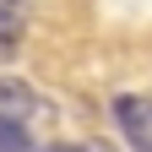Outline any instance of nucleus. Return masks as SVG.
I'll use <instances>...</instances> for the list:
<instances>
[{
  "label": "nucleus",
  "mask_w": 152,
  "mask_h": 152,
  "mask_svg": "<svg viewBox=\"0 0 152 152\" xmlns=\"http://www.w3.org/2000/svg\"><path fill=\"white\" fill-rule=\"evenodd\" d=\"M114 120H120L125 141L136 147V152H152V98H141V92L114 98Z\"/></svg>",
  "instance_id": "obj_1"
},
{
  "label": "nucleus",
  "mask_w": 152,
  "mask_h": 152,
  "mask_svg": "<svg viewBox=\"0 0 152 152\" xmlns=\"http://www.w3.org/2000/svg\"><path fill=\"white\" fill-rule=\"evenodd\" d=\"M38 92L22 82V76H0V114H33Z\"/></svg>",
  "instance_id": "obj_2"
},
{
  "label": "nucleus",
  "mask_w": 152,
  "mask_h": 152,
  "mask_svg": "<svg viewBox=\"0 0 152 152\" xmlns=\"http://www.w3.org/2000/svg\"><path fill=\"white\" fill-rule=\"evenodd\" d=\"M6 6H16V0H6Z\"/></svg>",
  "instance_id": "obj_8"
},
{
  "label": "nucleus",
  "mask_w": 152,
  "mask_h": 152,
  "mask_svg": "<svg viewBox=\"0 0 152 152\" xmlns=\"http://www.w3.org/2000/svg\"><path fill=\"white\" fill-rule=\"evenodd\" d=\"M0 152H33V136H27L22 114H0Z\"/></svg>",
  "instance_id": "obj_3"
},
{
  "label": "nucleus",
  "mask_w": 152,
  "mask_h": 152,
  "mask_svg": "<svg viewBox=\"0 0 152 152\" xmlns=\"http://www.w3.org/2000/svg\"><path fill=\"white\" fill-rule=\"evenodd\" d=\"M82 152H114V147H103V141H82Z\"/></svg>",
  "instance_id": "obj_5"
},
{
  "label": "nucleus",
  "mask_w": 152,
  "mask_h": 152,
  "mask_svg": "<svg viewBox=\"0 0 152 152\" xmlns=\"http://www.w3.org/2000/svg\"><path fill=\"white\" fill-rule=\"evenodd\" d=\"M0 22H11V6H6V0H0Z\"/></svg>",
  "instance_id": "obj_7"
},
{
  "label": "nucleus",
  "mask_w": 152,
  "mask_h": 152,
  "mask_svg": "<svg viewBox=\"0 0 152 152\" xmlns=\"http://www.w3.org/2000/svg\"><path fill=\"white\" fill-rule=\"evenodd\" d=\"M16 44H22V33H16V22H0V60H11Z\"/></svg>",
  "instance_id": "obj_4"
},
{
  "label": "nucleus",
  "mask_w": 152,
  "mask_h": 152,
  "mask_svg": "<svg viewBox=\"0 0 152 152\" xmlns=\"http://www.w3.org/2000/svg\"><path fill=\"white\" fill-rule=\"evenodd\" d=\"M44 152H82V147H65V141H60V147H44Z\"/></svg>",
  "instance_id": "obj_6"
}]
</instances>
